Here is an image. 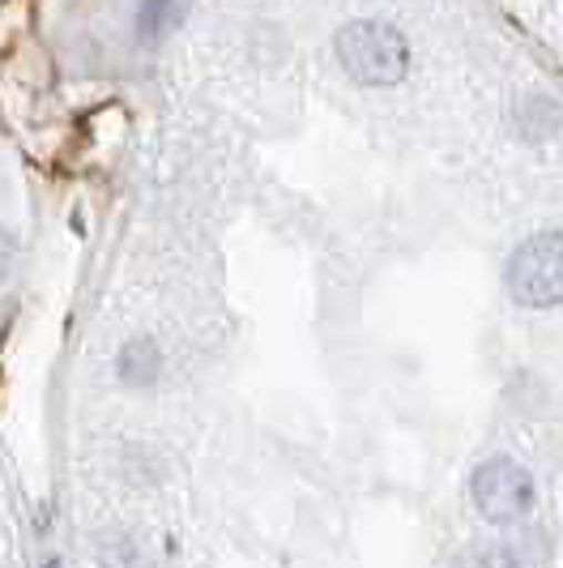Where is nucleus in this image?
Returning a JSON list of instances; mask_svg holds the SVG:
<instances>
[{
	"label": "nucleus",
	"mask_w": 563,
	"mask_h": 568,
	"mask_svg": "<svg viewBox=\"0 0 563 568\" xmlns=\"http://www.w3.org/2000/svg\"><path fill=\"white\" fill-rule=\"evenodd\" d=\"M470 491H474L479 513L491 517V521H516V517H525L530 505H534V479L516 462H508V457L482 462L479 470H474Z\"/></svg>",
	"instance_id": "nucleus-3"
},
{
	"label": "nucleus",
	"mask_w": 563,
	"mask_h": 568,
	"mask_svg": "<svg viewBox=\"0 0 563 568\" xmlns=\"http://www.w3.org/2000/svg\"><path fill=\"white\" fill-rule=\"evenodd\" d=\"M120 368H124V381H150L154 368H158V351H154V342L150 338L129 342L124 355H120Z\"/></svg>",
	"instance_id": "nucleus-4"
},
{
	"label": "nucleus",
	"mask_w": 563,
	"mask_h": 568,
	"mask_svg": "<svg viewBox=\"0 0 563 568\" xmlns=\"http://www.w3.org/2000/svg\"><path fill=\"white\" fill-rule=\"evenodd\" d=\"M4 265H9V240L0 235V278H4Z\"/></svg>",
	"instance_id": "nucleus-5"
},
{
	"label": "nucleus",
	"mask_w": 563,
	"mask_h": 568,
	"mask_svg": "<svg viewBox=\"0 0 563 568\" xmlns=\"http://www.w3.org/2000/svg\"><path fill=\"white\" fill-rule=\"evenodd\" d=\"M48 568H64V565H48Z\"/></svg>",
	"instance_id": "nucleus-6"
},
{
	"label": "nucleus",
	"mask_w": 563,
	"mask_h": 568,
	"mask_svg": "<svg viewBox=\"0 0 563 568\" xmlns=\"http://www.w3.org/2000/svg\"><path fill=\"white\" fill-rule=\"evenodd\" d=\"M508 291L530 308L563 304V231H542L512 253Z\"/></svg>",
	"instance_id": "nucleus-2"
},
{
	"label": "nucleus",
	"mask_w": 563,
	"mask_h": 568,
	"mask_svg": "<svg viewBox=\"0 0 563 568\" xmlns=\"http://www.w3.org/2000/svg\"><path fill=\"white\" fill-rule=\"evenodd\" d=\"M338 57L346 73L364 85H393L401 82L410 48L401 39V30L389 22H350L338 34Z\"/></svg>",
	"instance_id": "nucleus-1"
}]
</instances>
